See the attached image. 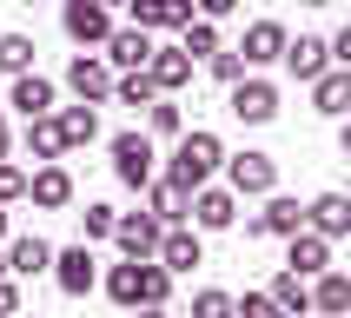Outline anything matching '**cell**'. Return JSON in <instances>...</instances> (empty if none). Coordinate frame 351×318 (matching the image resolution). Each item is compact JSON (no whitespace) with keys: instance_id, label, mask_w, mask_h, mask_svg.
Masks as SVG:
<instances>
[{"instance_id":"5bb4252c","label":"cell","mask_w":351,"mask_h":318,"mask_svg":"<svg viewBox=\"0 0 351 318\" xmlns=\"http://www.w3.org/2000/svg\"><path fill=\"white\" fill-rule=\"evenodd\" d=\"M159 232H166V225H159L153 212H119L113 219V238H119V252H126V258H153L159 252Z\"/></svg>"},{"instance_id":"ac0fdd59","label":"cell","mask_w":351,"mask_h":318,"mask_svg":"<svg viewBox=\"0 0 351 318\" xmlns=\"http://www.w3.org/2000/svg\"><path fill=\"white\" fill-rule=\"evenodd\" d=\"M305 225H312V232H325V238L338 245V238L351 232V199H345V193H318L312 206H305Z\"/></svg>"},{"instance_id":"4316f807","label":"cell","mask_w":351,"mask_h":318,"mask_svg":"<svg viewBox=\"0 0 351 318\" xmlns=\"http://www.w3.org/2000/svg\"><path fill=\"white\" fill-rule=\"evenodd\" d=\"M27 153H34V159H60V153H66V139H60V126H53V113H40V119H27Z\"/></svg>"},{"instance_id":"1f68e13d","label":"cell","mask_w":351,"mask_h":318,"mask_svg":"<svg viewBox=\"0 0 351 318\" xmlns=\"http://www.w3.org/2000/svg\"><path fill=\"white\" fill-rule=\"evenodd\" d=\"M34 53H40V47H34L27 34H0V73H7V80L27 73V66H34Z\"/></svg>"},{"instance_id":"4dcf8cb0","label":"cell","mask_w":351,"mask_h":318,"mask_svg":"<svg viewBox=\"0 0 351 318\" xmlns=\"http://www.w3.org/2000/svg\"><path fill=\"white\" fill-rule=\"evenodd\" d=\"M173 298V272L153 265V258H139V305H166Z\"/></svg>"},{"instance_id":"4fadbf2b","label":"cell","mask_w":351,"mask_h":318,"mask_svg":"<svg viewBox=\"0 0 351 318\" xmlns=\"http://www.w3.org/2000/svg\"><path fill=\"white\" fill-rule=\"evenodd\" d=\"M27 199L60 212V206H73V173L60 166V159H40V173H27Z\"/></svg>"},{"instance_id":"cb8c5ba5","label":"cell","mask_w":351,"mask_h":318,"mask_svg":"<svg viewBox=\"0 0 351 318\" xmlns=\"http://www.w3.org/2000/svg\"><path fill=\"white\" fill-rule=\"evenodd\" d=\"M53 126H60V139H66V153H73V146H93V139H99V113L86 106V99H80V106H60Z\"/></svg>"},{"instance_id":"7402d4cb","label":"cell","mask_w":351,"mask_h":318,"mask_svg":"<svg viewBox=\"0 0 351 318\" xmlns=\"http://www.w3.org/2000/svg\"><path fill=\"white\" fill-rule=\"evenodd\" d=\"M312 312H318V318H345V312H351V278L338 272V265H325V272H318V285H312Z\"/></svg>"},{"instance_id":"b9f144b4","label":"cell","mask_w":351,"mask_h":318,"mask_svg":"<svg viewBox=\"0 0 351 318\" xmlns=\"http://www.w3.org/2000/svg\"><path fill=\"white\" fill-rule=\"evenodd\" d=\"M99 7H126V0H99Z\"/></svg>"},{"instance_id":"d6986e66","label":"cell","mask_w":351,"mask_h":318,"mask_svg":"<svg viewBox=\"0 0 351 318\" xmlns=\"http://www.w3.org/2000/svg\"><path fill=\"white\" fill-rule=\"evenodd\" d=\"M153 258L166 265V272H193V265H206V252H199V232H186V225H166Z\"/></svg>"},{"instance_id":"e575fe53","label":"cell","mask_w":351,"mask_h":318,"mask_svg":"<svg viewBox=\"0 0 351 318\" xmlns=\"http://www.w3.org/2000/svg\"><path fill=\"white\" fill-rule=\"evenodd\" d=\"M146 126H153L159 139H173V133H179V106H173V99H166V93H159L153 106H146Z\"/></svg>"},{"instance_id":"d590c367","label":"cell","mask_w":351,"mask_h":318,"mask_svg":"<svg viewBox=\"0 0 351 318\" xmlns=\"http://www.w3.org/2000/svg\"><path fill=\"white\" fill-rule=\"evenodd\" d=\"M206 66H213V80H219V86L245 80V60H239V53H226V47H219V53H206Z\"/></svg>"},{"instance_id":"ba28073f","label":"cell","mask_w":351,"mask_h":318,"mask_svg":"<svg viewBox=\"0 0 351 318\" xmlns=\"http://www.w3.org/2000/svg\"><path fill=\"white\" fill-rule=\"evenodd\" d=\"M292 245H285V272H298V278H318L325 265H332V238L325 232H312V225H298V232H285Z\"/></svg>"},{"instance_id":"ffe728a7","label":"cell","mask_w":351,"mask_h":318,"mask_svg":"<svg viewBox=\"0 0 351 318\" xmlns=\"http://www.w3.org/2000/svg\"><path fill=\"white\" fill-rule=\"evenodd\" d=\"M146 80H153L159 93H179V86L193 80V53H179V47H153V53H146Z\"/></svg>"},{"instance_id":"3957f363","label":"cell","mask_w":351,"mask_h":318,"mask_svg":"<svg viewBox=\"0 0 351 318\" xmlns=\"http://www.w3.org/2000/svg\"><path fill=\"white\" fill-rule=\"evenodd\" d=\"M113 173H119V186H146V179L159 173V153H153V139L146 133H113Z\"/></svg>"},{"instance_id":"9a60e30c","label":"cell","mask_w":351,"mask_h":318,"mask_svg":"<svg viewBox=\"0 0 351 318\" xmlns=\"http://www.w3.org/2000/svg\"><path fill=\"white\" fill-rule=\"evenodd\" d=\"M53 80H40L34 66H27V73H14V86H7V106H14L20 119H40V113H53Z\"/></svg>"},{"instance_id":"44dd1931","label":"cell","mask_w":351,"mask_h":318,"mask_svg":"<svg viewBox=\"0 0 351 318\" xmlns=\"http://www.w3.org/2000/svg\"><path fill=\"white\" fill-rule=\"evenodd\" d=\"M312 106H318L325 119L345 113V106H351V66H325V73L312 80Z\"/></svg>"},{"instance_id":"7dc6e473","label":"cell","mask_w":351,"mask_h":318,"mask_svg":"<svg viewBox=\"0 0 351 318\" xmlns=\"http://www.w3.org/2000/svg\"><path fill=\"white\" fill-rule=\"evenodd\" d=\"M20 7H34V0H20Z\"/></svg>"},{"instance_id":"f35d334b","label":"cell","mask_w":351,"mask_h":318,"mask_svg":"<svg viewBox=\"0 0 351 318\" xmlns=\"http://www.w3.org/2000/svg\"><path fill=\"white\" fill-rule=\"evenodd\" d=\"M20 312V285H14V278H0V318H14Z\"/></svg>"},{"instance_id":"7bdbcfd3","label":"cell","mask_w":351,"mask_h":318,"mask_svg":"<svg viewBox=\"0 0 351 318\" xmlns=\"http://www.w3.org/2000/svg\"><path fill=\"white\" fill-rule=\"evenodd\" d=\"M305 7H332V0H305Z\"/></svg>"},{"instance_id":"836d02e7","label":"cell","mask_w":351,"mask_h":318,"mask_svg":"<svg viewBox=\"0 0 351 318\" xmlns=\"http://www.w3.org/2000/svg\"><path fill=\"white\" fill-rule=\"evenodd\" d=\"M193 318H232V292H219V285L193 292Z\"/></svg>"},{"instance_id":"ee69618b","label":"cell","mask_w":351,"mask_h":318,"mask_svg":"<svg viewBox=\"0 0 351 318\" xmlns=\"http://www.w3.org/2000/svg\"><path fill=\"white\" fill-rule=\"evenodd\" d=\"M0 278H7V252H0Z\"/></svg>"},{"instance_id":"603a6c76","label":"cell","mask_w":351,"mask_h":318,"mask_svg":"<svg viewBox=\"0 0 351 318\" xmlns=\"http://www.w3.org/2000/svg\"><path fill=\"white\" fill-rule=\"evenodd\" d=\"M47 265H53V245H47L40 232H27V238H14V245H7V272H20V278H40Z\"/></svg>"},{"instance_id":"60d3db41","label":"cell","mask_w":351,"mask_h":318,"mask_svg":"<svg viewBox=\"0 0 351 318\" xmlns=\"http://www.w3.org/2000/svg\"><path fill=\"white\" fill-rule=\"evenodd\" d=\"M133 312H139V318H166V305H133Z\"/></svg>"},{"instance_id":"e0dca14e","label":"cell","mask_w":351,"mask_h":318,"mask_svg":"<svg viewBox=\"0 0 351 318\" xmlns=\"http://www.w3.org/2000/svg\"><path fill=\"white\" fill-rule=\"evenodd\" d=\"M278 60H285V73H292V80H305V86H312V80L332 66V53H325V40H318V34L285 40V53H278Z\"/></svg>"},{"instance_id":"7c38bea8","label":"cell","mask_w":351,"mask_h":318,"mask_svg":"<svg viewBox=\"0 0 351 318\" xmlns=\"http://www.w3.org/2000/svg\"><path fill=\"white\" fill-rule=\"evenodd\" d=\"M99 47H106V66H113V73H139L146 53H153V34H146V27H113Z\"/></svg>"},{"instance_id":"f546056e","label":"cell","mask_w":351,"mask_h":318,"mask_svg":"<svg viewBox=\"0 0 351 318\" xmlns=\"http://www.w3.org/2000/svg\"><path fill=\"white\" fill-rule=\"evenodd\" d=\"M179 53H193V60H206V53H219V27L213 20H186V27H179Z\"/></svg>"},{"instance_id":"6da1fadb","label":"cell","mask_w":351,"mask_h":318,"mask_svg":"<svg viewBox=\"0 0 351 318\" xmlns=\"http://www.w3.org/2000/svg\"><path fill=\"white\" fill-rule=\"evenodd\" d=\"M219 159H226L219 133H206V126H199V133H186V139H179V153L166 159V186H179V193L193 199L199 186H206V179L219 173Z\"/></svg>"},{"instance_id":"74e56055","label":"cell","mask_w":351,"mask_h":318,"mask_svg":"<svg viewBox=\"0 0 351 318\" xmlns=\"http://www.w3.org/2000/svg\"><path fill=\"white\" fill-rule=\"evenodd\" d=\"M232 7H239V0H193V14H199V20H226Z\"/></svg>"},{"instance_id":"2e32d148","label":"cell","mask_w":351,"mask_h":318,"mask_svg":"<svg viewBox=\"0 0 351 318\" xmlns=\"http://www.w3.org/2000/svg\"><path fill=\"white\" fill-rule=\"evenodd\" d=\"M126 7H133V27L146 34H179L193 20V0H126Z\"/></svg>"},{"instance_id":"7a4b0ae2","label":"cell","mask_w":351,"mask_h":318,"mask_svg":"<svg viewBox=\"0 0 351 318\" xmlns=\"http://www.w3.org/2000/svg\"><path fill=\"white\" fill-rule=\"evenodd\" d=\"M47 272H53V285L66 298H86L99 285V258H93V245H86V238H80V245H66V252H53V265H47Z\"/></svg>"},{"instance_id":"8fae6325","label":"cell","mask_w":351,"mask_h":318,"mask_svg":"<svg viewBox=\"0 0 351 318\" xmlns=\"http://www.w3.org/2000/svg\"><path fill=\"white\" fill-rule=\"evenodd\" d=\"M285 40H292V34H285V20H252V27H245V40H239L232 53L245 60V66H272V60L285 53Z\"/></svg>"},{"instance_id":"ab89813d","label":"cell","mask_w":351,"mask_h":318,"mask_svg":"<svg viewBox=\"0 0 351 318\" xmlns=\"http://www.w3.org/2000/svg\"><path fill=\"white\" fill-rule=\"evenodd\" d=\"M14 153V126H7V113H0V159Z\"/></svg>"},{"instance_id":"d4e9b609","label":"cell","mask_w":351,"mask_h":318,"mask_svg":"<svg viewBox=\"0 0 351 318\" xmlns=\"http://www.w3.org/2000/svg\"><path fill=\"white\" fill-rule=\"evenodd\" d=\"M139 193H146V212H153L159 225H179V219H186V193H179V186H166V179H146Z\"/></svg>"},{"instance_id":"8d00e7d4","label":"cell","mask_w":351,"mask_h":318,"mask_svg":"<svg viewBox=\"0 0 351 318\" xmlns=\"http://www.w3.org/2000/svg\"><path fill=\"white\" fill-rule=\"evenodd\" d=\"M14 199H27V173L0 159V206H14Z\"/></svg>"},{"instance_id":"484cf974","label":"cell","mask_w":351,"mask_h":318,"mask_svg":"<svg viewBox=\"0 0 351 318\" xmlns=\"http://www.w3.org/2000/svg\"><path fill=\"white\" fill-rule=\"evenodd\" d=\"M265 298H272L278 312H312V278H298V272H278Z\"/></svg>"},{"instance_id":"f1b7e54d","label":"cell","mask_w":351,"mask_h":318,"mask_svg":"<svg viewBox=\"0 0 351 318\" xmlns=\"http://www.w3.org/2000/svg\"><path fill=\"white\" fill-rule=\"evenodd\" d=\"M113 99L139 113V106H153V99H159V86L146 80V66H139V73H113Z\"/></svg>"},{"instance_id":"d6a6232c","label":"cell","mask_w":351,"mask_h":318,"mask_svg":"<svg viewBox=\"0 0 351 318\" xmlns=\"http://www.w3.org/2000/svg\"><path fill=\"white\" fill-rule=\"evenodd\" d=\"M113 206H106V199H93V206H86V212H80V232H86V245H93V238H113Z\"/></svg>"},{"instance_id":"f6af8a7d","label":"cell","mask_w":351,"mask_h":318,"mask_svg":"<svg viewBox=\"0 0 351 318\" xmlns=\"http://www.w3.org/2000/svg\"><path fill=\"white\" fill-rule=\"evenodd\" d=\"M0 232H7V212H0Z\"/></svg>"},{"instance_id":"bcb514c9","label":"cell","mask_w":351,"mask_h":318,"mask_svg":"<svg viewBox=\"0 0 351 318\" xmlns=\"http://www.w3.org/2000/svg\"><path fill=\"white\" fill-rule=\"evenodd\" d=\"M285 318H305V312H285Z\"/></svg>"},{"instance_id":"8992f818","label":"cell","mask_w":351,"mask_h":318,"mask_svg":"<svg viewBox=\"0 0 351 318\" xmlns=\"http://www.w3.org/2000/svg\"><path fill=\"white\" fill-rule=\"evenodd\" d=\"M226 179H232V193L265 199L278 186V159L272 153H232V159H226Z\"/></svg>"},{"instance_id":"52a82bcc","label":"cell","mask_w":351,"mask_h":318,"mask_svg":"<svg viewBox=\"0 0 351 318\" xmlns=\"http://www.w3.org/2000/svg\"><path fill=\"white\" fill-rule=\"evenodd\" d=\"M298 225H305V206L285 199V193H265V212L245 219V238H285V232H298Z\"/></svg>"},{"instance_id":"83f0119b","label":"cell","mask_w":351,"mask_h":318,"mask_svg":"<svg viewBox=\"0 0 351 318\" xmlns=\"http://www.w3.org/2000/svg\"><path fill=\"white\" fill-rule=\"evenodd\" d=\"M106 298H113V305H126V312L139 305V258H119L113 272H106Z\"/></svg>"},{"instance_id":"30bf717a","label":"cell","mask_w":351,"mask_h":318,"mask_svg":"<svg viewBox=\"0 0 351 318\" xmlns=\"http://www.w3.org/2000/svg\"><path fill=\"white\" fill-rule=\"evenodd\" d=\"M232 119H245V126L278 119V86L272 80H232Z\"/></svg>"},{"instance_id":"277c9868","label":"cell","mask_w":351,"mask_h":318,"mask_svg":"<svg viewBox=\"0 0 351 318\" xmlns=\"http://www.w3.org/2000/svg\"><path fill=\"white\" fill-rule=\"evenodd\" d=\"M60 27L73 47H99V40L113 34V7H99V0H66L60 7Z\"/></svg>"},{"instance_id":"5b68a950","label":"cell","mask_w":351,"mask_h":318,"mask_svg":"<svg viewBox=\"0 0 351 318\" xmlns=\"http://www.w3.org/2000/svg\"><path fill=\"white\" fill-rule=\"evenodd\" d=\"M186 212H193L199 232H226V225H239V193L232 186H199V193L186 199Z\"/></svg>"},{"instance_id":"9c48e42d","label":"cell","mask_w":351,"mask_h":318,"mask_svg":"<svg viewBox=\"0 0 351 318\" xmlns=\"http://www.w3.org/2000/svg\"><path fill=\"white\" fill-rule=\"evenodd\" d=\"M66 86H73V99L99 106V99H113V66L93 60V53H73V60H66Z\"/></svg>"}]
</instances>
